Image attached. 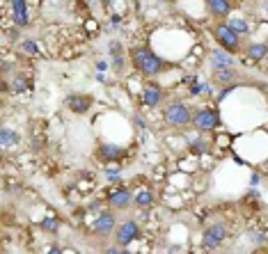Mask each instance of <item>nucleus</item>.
<instances>
[{
    "label": "nucleus",
    "mask_w": 268,
    "mask_h": 254,
    "mask_svg": "<svg viewBox=\"0 0 268 254\" xmlns=\"http://www.w3.org/2000/svg\"><path fill=\"white\" fill-rule=\"evenodd\" d=\"M131 62H133V67L140 71L142 76H156V73H161L165 69L163 57H158L154 50L142 48V46L131 50Z\"/></svg>",
    "instance_id": "f257e3e1"
},
{
    "label": "nucleus",
    "mask_w": 268,
    "mask_h": 254,
    "mask_svg": "<svg viewBox=\"0 0 268 254\" xmlns=\"http://www.w3.org/2000/svg\"><path fill=\"white\" fill-rule=\"evenodd\" d=\"M163 121L172 128H186L193 124V110L184 101H170L163 108Z\"/></svg>",
    "instance_id": "f03ea898"
},
{
    "label": "nucleus",
    "mask_w": 268,
    "mask_h": 254,
    "mask_svg": "<svg viewBox=\"0 0 268 254\" xmlns=\"http://www.w3.org/2000/svg\"><path fill=\"white\" fill-rule=\"evenodd\" d=\"M213 35H216V39H218L220 46H222L225 50H229V53H236V50L241 48V37L236 35L227 23H216Z\"/></svg>",
    "instance_id": "7ed1b4c3"
},
{
    "label": "nucleus",
    "mask_w": 268,
    "mask_h": 254,
    "mask_svg": "<svg viewBox=\"0 0 268 254\" xmlns=\"http://www.w3.org/2000/svg\"><path fill=\"white\" fill-rule=\"evenodd\" d=\"M138 236H140V227H138V222H135V220L120 222V225H117V229L113 231L115 243H117V245H122V247L131 245V243H133Z\"/></svg>",
    "instance_id": "20e7f679"
},
{
    "label": "nucleus",
    "mask_w": 268,
    "mask_h": 254,
    "mask_svg": "<svg viewBox=\"0 0 268 254\" xmlns=\"http://www.w3.org/2000/svg\"><path fill=\"white\" fill-rule=\"evenodd\" d=\"M225 238H227V227L222 222H213L202 233V245L209 247V250H218L225 243Z\"/></svg>",
    "instance_id": "39448f33"
},
{
    "label": "nucleus",
    "mask_w": 268,
    "mask_h": 254,
    "mask_svg": "<svg viewBox=\"0 0 268 254\" xmlns=\"http://www.w3.org/2000/svg\"><path fill=\"white\" fill-rule=\"evenodd\" d=\"M218 124H220V117H218L216 110L204 108V110H195V113H193V126L197 128V131H202V133L213 131Z\"/></svg>",
    "instance_id": "423d86ee"
},
{
    "label": "nucleus",
    "mask_w": 268,
    "mask_h": 254,
    "mask_svg": "<svg viewBox=\"0 0 268 254\" xmlns=\"http://www.w3.org/2000/svg\"><path fill=\"white\" fill-rule=\"evenodd\" d=\"M163 101V90L158 87V85L154 83H149L142 87V92H140V103L145 108H156L158 103Z\"/></svg>",
    "instance_id": "0eeeda50"
},
{
    "label": "nucleus",
    "mask_w": 268,
    "mask_h": 254,
    "mask_svg": "<svg viewBox=\"0 0 268 254\" xmlns=\"http://www.w3.org/2000/svg\"><path fill=\"white\" fill-rule=\"evenodd\" d=\"M67 108H69L73 115L90 113V108H92V96H87V94H71L69 99H67Z\"/></svg>",
    "instance_id": "6e6552de"
},
{
    "label": "nucleus",
    "mask_w": 268,
    "mask_h": 254,
    "mask_svg": "<svg viewBox=\"0 0 268 254\" xmlns=\"http://www.w3.org/2000/svg\"><path fill=\"white\" fill-rule=\"evenodd\" d=\"M115 229H117L115 213H101L97 218V222H94V233H99V236H110Z\"/></svg>",
    "instance_id": "1a4fd4ad"
},
{
    "label": "nucleus",
    "mask_w": 268,
    "mask_h": 254,
    "mask_svg": "<svg viewBox=\"0 0 268 254\" xmlns=\"http://www.w3.org/2000/svg\"><path fill=\"white\" fill-rule=\"evenodd\" d=\"M131 202H133V195L128 188H120L108 195V206H113V208H126Z\"/></svg>",
    "instance_id": "9d476101"
},
{
    "label": "nucleus",
    "mask_w": 268,
    "mask_h": 254,
    "mask_svg": "<svg viewBox=\"0 0 268 254\" xmlns=\"http://www.w3.org/2000/svg\"><path fill=\"white\" fill-rule=\"evenodd\" d=\"M206 7L216 19H227L232 12V2L229 0H206Z\"/></svg>",
    "instance_id": "9b49d317"
},
{
    "label": "nucleus",
    "mask_w": 268,
    "mask_h": 254,
    "mask_svg": "<svg viewBox=\"0 0 268 254\" xmlns=\"http://www.w3.org/2000/svg\"><path fill=\"white\" fill-rule=\"evenodd\" d=\"M211 64H213V69L234 67V57H232L229 50H213V53H211Z\"/></svg>",
    "instance_id": "f8f14e48"
},
{
    "label": "nucleus",
    "mask_w": 268,
    "mask_h": 254,
    "mask_svg": "<svg viewBox=\"0 0 268 254\" xmlns=\"http://www.w3.org/2000/svg\"><path fill=\"white\" fill-rule=\"evenodd\" d=\"M245 57H250L252 62H261L268 57V44H250L245 48Z\"/></svg>",
    "instance_id": "ddd939ff"
},
{
    "label": "nucleus",
    "mask_w": 268,
    "mask_h": 254,
    "mask_svg": "<svg viewBox=\"0 0 268 254\" xmlns=\"http://www.w3.org/2000/svg\"><path fill=\"white\" fill-rule=\"evenodd\" d=\"M99 154H101V158H106V161H120V158H124L126 151L122 147H117V144H101Z\"/></svg>",
    "instance_id": "4468645a"
},
{
    "label": "nucleus",
    "mask_w": 268,
    "mask_h": 254,
    "mask_svg": "<svg viewBox=\"0 0 268 254\" xmlns=\"http://www.w3.org/2000/svg\"><path fill=\"white\" fill-rule=\"evenodd\" d=\"M0 144L5 149L16 147V144H19V135H16L14 131H9V128H2V131H0Z\"/></svg>",
    "instance_id": "2eb2a0df"
},
{
    "label": "nucleus",
    "mask_w": 268,
    "mask_h": 254,
    "mask_svg": "<svg viewBox=\"0 0 268 254\" xmlns=\"http://www.w3.org/2000/svg\"><path fill=\"white\" fill-rule=\"evenodd\" d=\"M133 204L138 206V208H149V206L154 204V195H151L149 190H140L133 197Z\"/></svg>",
    "instance_id": "dca6fc26"
},
{
    "label": "nucleus",
    "mask_w": 268,
    "mask_h": 254,
    "mask_svg": "<svg viewBox=\"0 0 268 254\" xmlns=\"http://www.w3.org/2000/svg\"><path fill=\"white\" fill-rule=\"evenodd\" d=\"M216 80H218V83H236V71H234V67L216 69Z\"/></svg>",
    "instance_id": "f3484780"
},
{
    "label": "nucleus",
    "mask_w": 268,
    "mask_h": 254,
    "mask_svg": "<svg viewBox=\"0 0 268 254\" xmlns=\"http://www.w3.org/2000/svg\"><path fill=\"white\" fill-rule=\"evenodd\" d=\"M227 25H229V28H232L239 37H241V35H247V32H250V28H247V23L243 21V19H229V23H227Z\"/></svg>",
    "instance_id": "a211bd4d"
},
{
    "label": "nucleus",
    "mask_w": 268,
    "mask_h": 254,
    "mask_svg": "<svg viewBox=\"0 0 268 254\" xmlns=\"http://www.w3.org/2000/svg\"><path fill=\"white\" fill-rule=\"evenodd\" d=\"M12 19H14L16 28H28L30 25V14L28 12H16V14H12Z\"/></svg>",
    "instance_id": "6ab92c4d"
},
{
    "label": "nucleus",
    "mask_w": 268,
    "mask_h": 254,
    "mask_svg": "<svg viewBox=\"0 0 268 254\" xmlns=\"http://www.w3.org/2000/svg\"><path fill=\"white\" fill-rule=\"evenodd\" d=\"M21 48L28 53V55H39V46H37V42H32V39H23L21 42Z\"/></svg>",
    "instance_id": "aec40b11"
},
{
    "label": "nucleus",
    "mask_w": 268,
    "mask_h": 254,
    "mask_svg": "<svg viewBox=\"0 0 268 254\" xmlns=\"http://www.w3.org/2000/svg\"><path fill=\"white\" fill-rule=\"evenodd\" d=\"M9 7H12V14H16V12H28V2H25V0H9Z\"/></svg>",
    "instance_id": "412c9836"
},
{
    "label": "nucleus",
    "mask_w": 268,
    "mask_h": 254,
    "mask_svg": "<svg viewBox=\"0 0 268 254\" xmlns=\"http://www.w3.org/2000/svg\"><path fill=\"white\" fill-rule=\"evenodd\" d=\"M57 227H60L57 218H46L42 222V229H46V231H57Z\"/></svg>",
    "instance_id": "4be33fe9"
},
{
    "label": "nucleus",
    "mask_w": 268,
    "mask_h": 254,
    "mask_svg": "<svg viewBox=\"0 0 268 254\" xmlns=\"http://www.w3.org/2000/svg\"><path fill=\"white\" fill-rule=\"evenodd\" d=\"M191 149L195 151V154H204V151H206V142L204 140H195L191 144Z\"/></svg>",
    "instance_id": "5701e85b"
},
{
    "label": "nucleus",
    "mask_w": 268,
    "mask_h": 254,
    "mask_svg": "<svg viewBox=\"0 0 268 254\" xmlns=\"http://www.w3.org/2000/svg\"><path fill=\"white\" fill-rule=\"evenodd\" d=\"M25 87H28V85H25V80H23L21 76H16L14 78V92L21 94V92H25Z\"/></svg>",
    "instance_id": "b1692460"
}]
</instances>
